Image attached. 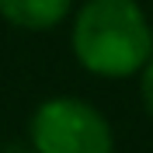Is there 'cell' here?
<instances>
[{
	"mask_svg": "<svg viewBox=\"0 0 153 153\" xmlns=\"http://www.w3.org/2000/svg\"><path fill=\"white\" fill-rule=\"evenodd\" d=\"M139 94H143V105H146V111H150V118H153V59L146 63L143 70H139Z\"/></svg>",
	"mask_w": 153,
	"mask_h": 153,
	"instance_id": "obj_4",
	"label": "cell"
},
{
	"mask_svg": "<svg viewBox=\"0 0 153 153\" xmlns=\"http://www.w3.org/2000/svg\"><path fill=\"white\" fill-rule=\"evenodd\" d=\"M73 52L97 76H132L153 59V28L136 0H87L73 21Z\"/></svg>",
	"mask_w": 153,
	"mask_h": 153,
	"instance_id": "obj_1",
	"label": "cell"
},
{
	"mask_svg": "<svg viewBox=\"0 0 153 153\" xmlns=\"http://www.w3.org/2000/svg\"><path fill=\"white\" fill-rule=\"evenodd\" d=\"M70 7L73 0H0V18L25 31H45L56 28Z\"/></svg>",
	"mask_w": 153,
	"mask_h": 153,
	"instance_id": "obj_3",
	"label": "cell"
},
{
	"mask_svg": "<svg viewBox=\"0 0 153 153\" xmlns=\"http://www.w3.org/2000/svg\"><path fill=\"white\" fill-rule=\"evenodd\" d=\"M35 153H111V125L80 97H49L35 108L28 125Z\"/></svg>",
	"mask_w": 153,
	"mask_h": 153,
	"instance_id": "obj_2",
	"label": "cell"
}]
</instances>
